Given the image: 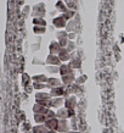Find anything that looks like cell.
<instances>
[{
	"instance_id": "cell-1",
	"label": "cell",
	"mask_w": 124,
	"mask_h": 133,
	"mask_svg": "<svg viewBox=\"0 0 124 133\" xmlns=\"http://www.w3.org/2000/svg\"><path fill=\"white\" fill-rule=\"evenodd\" d=\"M44 15H45V6L43 3H39V4L33 6V11H32L33 18H35V17H43L44 18Z\"/></svg>"
},
{
	"instance_id": "cell-26",
	"label": "cell",
	"mask_w": 124,
	"mask_h": 133,
	"mask_svg": "<svg viewBox=\"0 0 124 133\" xmlns=\"http://www.w3.org/2000/svg\"><path fill=\"white\" fill-rule=\"evenodd\" d=\"M45 116H46V120H49V118H57L56 111H55V110H51V109L48 110V112L45 114Z\"/></svg>"
},
{
	"instance_id": "cell-6",
	"label": "cell",
	"mask_w": 124,
	"mask_h": 133,
	"mask_svg": "<svg viewBox=\"0 0 124 133\" xmlns=\"http://www.w3.org/2000/svg\"><path fill=\"white\" fill-rule=\"evenodd\" d=\"M50 95L51 98H63V95H66V90H64L63 85L62 87H57V88L50 89Z\"/></svg>"
},
{
	"instance_id": "cell-15",
	"label": "cell",
	"mask_w": 124,
	"mask_h": 133,
	"mask_svg": "<svg viewBox=\"0 0 124 133\" xmlns=\"http://www.w3.org/2000/svg\"><path fill=\"white\" fill-rule=\"evenodd\" d=\"M56 117L59 120H68V110L66 108H61L57 109L56 111Z\"/></svg>"
},
{
	"instance_id": "cell-7",
	"label": "cell",
	"mask_w": 124,
	"mask_h": 133,
	"mask_svg": "<svg viewBox=\"0 0 124 133\" xmlns=\"http://www.w3.org/2000/svg\"><path fill=\"white\" fill-rule=\"evenodd\" d=\"M46 85H48L49 89H52V88H57V87H62V85H63V83H62V81H61L60 78L51 77V78H49V79H48Z\"/></svg>"
},
{
	"instance_id": "cell-12",
	"label": "cell",
	"mask_w": 124,
	"mask_h": 133,
	"mask_svg": "<svg viewBox=\"0 0 124 133\" xmlns=\"http://www.w3.org/2000/svg\"><path fill=\"white\" fill-rule=\"evenodd\" d=\"M64 100L63 98H52L51 99V108L54 109H61L64 105Z\"/></svg>"
},
{
	"instance_id": "cell-9",
	"label": "cell",
	"mask_w": 124,
	"mask_h": 133,
	"mask_svg": "<svg viewBox=\"0 0 124 133\" xmlns=\"http://www.w3.org/2000/svg\"><path fill=\"white\" fill-rule=\"evenodd\" d=\"M59 122H60L59 118H49V120L45 121L44 125L46 126V128L49 131H56L57 127H59Z\"/></svg>"
},
{
	"instance_id": "cell-21",
	"label": "cell",
	"mask_w": 124,
	"mask_h": 133,
	"mask_svg": "<svg viewBox=\"0 0 124 133\" xmlns=\"http://www.w3.org/2000/svg\"><path fill=\"white\" fill-rule=\"evenodd\" d=\"M62 16L64 17V20H66V21H71L73 17L76 16V11H74V10H72V9H68L64 14H62Z\"/></svg>"
},
{
	"instance_id": "cell-3",
	"label": "cell",
	"mask_w": 124,
	"mask_h": 133,
	"mask_svg": "<svg viewBox=\"0 0 124 133\" xmlns=\"http://www.w3.org/2000/svg\"><path fill=\"white\" fill-rule=\"evenodd\" d=\"M52 26L55 27V28H66V26H67V21L64 20L63 16H57V17H54V20H52Z\"/></svg>"
},
{
	"instance_id": "cell-25",
	"label": "cell",
	"mask_w": 124,
	"mask_h": 133,
	"mask_svg": "<svg viewBox=\"0 0 124 133\" xmlns=\"http://www.w3.org/2000/svg\"><path fill=\"white\" fill-rule=\"evenodd\" d=\"M48 72L52 73V75L60 73V66H48Z\"/></svg>"
},
{
	"instance_id": "cell-16",
	"label": "cell",
	"mask_w": 124,
	"mask_h": 133,
	"mask_svg": "<svg viewBox=\"0 0 124 133\" xmlns=\"http://www.w3.org/2000/svg\"><path fill=\"white\" fill-rule=\"evenodd\" d=\"M55 9L57 10V12H62V14H64L68 10L67 4L64 1H57L56 4H55Z\"/></svg>"
},
{
	"instance_id": "cell-23",
	"label": "cell",
	"mask_w": 124,
	"mask_h": 133,
	"mask_svg": "<svg viewBox=\"0 0 124 133\" xmlns=\"http://www.w3.org/2000/svg\"><path fill=\"white\" fill-rule=\"evenodd\" d=\"M33 32H34V34H44V33L46 32V27L34 26V27H33Z\"/></svg>"
},
{
	"instance_id": "cell-4",
	"label": "cell",
	"mask_w": 124,
	"mask_h": 133,
	"mask_svg": "<svg viewBox=\"0 0 124 133\" xmlns=\"http://www.w3.org/2000/svg\"><path fill=\"white\" fill-rule=\"evenodd\" d=\"M45 62H46L48 66H61V65H62L59 55H51V54H49L48 55Z\"/></svg>"
},
{
	"instance_id": "cell-22",
	"label": "cell",
	"mask_w": 124,
	"mask_h": 133,
	"mask_svg": "<svg viewBox=\"0 0 124 133\" xmlns=\"http://www.w3.org/2000/svg\"><path fill=\"white\" fill-rule=\"evenodd\" d=\"M56 38H57V42L59 41H62V39H67L68 38V32L67 31H57L56 32Z\"/></svg>"
},
{
	"instance_id": "cell-8",
	"label": "cell",
	"mask_w": 124,
	"mask_h": 133,
	"mask_svg": "<svg viewBox=\"0 0 124 133\" xmlns=\"http://www.w3.org/2000/svg\"><path fill=\"white\" fill-rule=\"evenodd\" d=\"M76 106H77V98L74 95H71V97H68L64 100V108L67 110H74Z\"/></svg>"
},
{
	"instance_id": "cell-30",
	"label": "cell",
	"mask_w": 124,
	"mask_h": 133,
	"mask_svg": "<svg viewBox=\"0 0 124 133\" xmlns=\"http://www.w3.org/2000/svg\"><path fill=\"white\" fill-rule=\"evenodd\" d=\"M59 43H60V45H61V48H67V45H68V43H69V39H62V41H59Z\"/></svg>"
},
{
	"instance_id": "cell-33",
	"label": "cell",
	"mask_w": 124,
	"mask_h": 133,
	"mask_svg": "<svg viewBox=\"0 0 124 133\" xmlns=\"http://www.w3.org/2000/svg\"><path fill=\"white\" fill-rule=\"evenodd\" d=\"M76 37H77V33H74V32L68 33V39H69V41H73V39H74Z\"/></svg>"
},
{
	"instance_id": "cell-35",
	"label": "cell",
	"mask_w": 124,
	"mask_h": 133,
	"mask_svg": "<svg viewBox=\"0 0 124 133\" xmlns=\"http://www.w3.org/2000/svg\"><path fill=\"white\" fill-rule=\"evenodd\" d=\"M74 116V110H68V118Z\"/></svg>"
},
{
	"instance_id": "cell-13",
	"label": "cell",
	"mask_w": 124,
	"mask_h": 133,
	"mask_svg": "<svg viewBox=\"0 0 124 133\" xmlns=\"http://www.w3.org/2000/svg\"><path fill=\"white\" fill-rule=\"evenodd\" d=\"M69 73H73V69L71 67L69 64H62L60 66V75L61 77L62 76H67Z\"/></svg>"
},
{
	"instance_id": "cell-2",
	"label": "cell",
	"mask_w": 124,
	"mask_h": 133,
	"mask_svg": "<svg viewBox=\"0 0 124 133\" xmlns=\"http://www.w3.org/2000/svg\"><path fill=\"white\" fill-rule=\"evenodd\" d=\"M56 131L59 133H68V132H71L72 129H71V125H69L68 120H60V122H59V127H57Z\"/></svg>"
},
{
	"instance_id": "cell-17",
	"label": "cell",
	"mask_w": 124,
	"mask_h": 133,
	"mask_svg": "<svg viewBox=\"0 0 124 133\" xmlns=\"http://www.w3.org/2000/svg\"><path fill=\"white\" fill-rule=\"evenodd\" d=\"M32 132L33 133H48L49 129L46 128L45 125H35L32 128Z\"/></svg>"
},
{
	"instance_id": "cell-39",
	"label": "cell",
	"mask_w": 124,
	"mask_h": 133,
	"mask_svg": "<svg viewBox=\"0 0 124 133\" xmlns=\"http://www.w3.org/2000/svg\"><path fill=\"white\" fill-rule=\"evenodd\" d=\"M57 1H64V0H57Z\"/></svg>"
},
{
	"instance_id": "cell-36",
	"label": "cell",
	"mask_w": 124,
	"mask_h": 133,
	"mask_svg": "<svg viewBox=\"0 0 124 133\" xmlns=\"http://www.w3.org/2000/svg\"><path fill=\"white\" fill-rule=\"evenodd\" d=\"M29 10H31V8H29V6H26V8H24V11H26V14H29Z\"/></svg>"
},
{
	"instance_id": "cell-37",
	"label": "cell",
	"mask_w": 124,
	"mask_h": 133,
	"mask_svg": "<svg viewBox=\"0 0 124 133\" xmlns=\"http://www.w3.org/2000/svg\"><path fill=\"white\" fill-rule=\"evenodd\" d=\"M68 133H82V132H79V131H77L76 129V131H71V132H68Z\"/></svg>"
},
{
	"instance_id": "cell-38",
	"label": "cell",
	"mask_w": 124,
	"mask_h": 133,
	"mask_svg": "<svg viewBox=\"0 0 124 133\" xmlns=\"http://www.w3.org/2000/svg\"><path fill=\"white\" fill-rule=\"evenodd\" d=\"M48 133H59V132H57V131H49Z\"/></svg>"
},
{
	"instance_id": "cell-18",
	"label": "cell",
	"mask_w": 124,
	"mask_h": 133,
	"mask_svg": "<svg viewBox=\"0 0 124 133\" xmlns=\"http://www.w3.org/2000/svg\"><path fill=\"white\" fill-rule=\"evenodd\" d=\"M46 121V116L45 115H40V114H34V122L37 125H44Z\"/></svg>"
},
{
	"instance_id": "cell-31",
	"label": "cell",
	"mask_w": 124,
	"mask_h": 133,
	"mask_svg": "<svg viewBox=\"0 0 124 133\" xmlns=\"http://www.w3.org/2000/svg\"><path fill=\"white\" fill-rule=\"evenodd\" d=\"M23 78H24V84H27V82H29L31 79H32V78H31V77H29L27 73H23V76H22V79H23Z\"/></svg>"
},
{
	"instance_id": "cell-20",
	"label": "cell",
	"mask_w": 124,
	"mask_h": 133,
	"mask_svg": "<svg viewBox=\"0 0 124 133\" xmlns=\"http://www.w3.org/2000/svg\"><path fill=\"white\" fill-rule=\"evenodd\" d=\"M46 21L43 17H35L33 18V26H39V27H46Z\"/></svg>"
},
{
	"instance_id": "cell-11",
	"label": "cell",
	"mask_w": 124,
	"mask_h": 133,
	"mask_svg": "<svg viewBox=\"0 0 124 133\" xmlns=\"http://www.w3.org/2000/svg\"><path fill=\"white\" fill-rule=\"evenodd\" d=\"M61 81L63 83V85H72L76 81V76H74V72L69 73L67 76H62L61 77Z\"/></svg>"
},
{
	"instance_id": "cell-14",
	"label": "cell",
	"mask_w": 124,
	"mask_h": 133,
	"mask_svg": "<svg viewBox=\"0 0 124 133\" xmlns=\"http://www.w3.org/2000/svg\"><path fill=\"white\" fill-rule=\"evenodd\" d=\"M48 110L44 105L41 104H38V103H35V104L33 105V112L34 114H40V115H45V114L48 112Z\"/></svg>"
},
{
	"instance_id": "cell-34",
	"label": "cell",
	"mask_w": 124,
	"mask_h": 133,
	"mask_svg": "<svg viewBox=\"0 0 124 133\" xmlns=\"http://www.w3.org/2000/svg\"><path fill=\"white\" fill-rule=\"evenodd\" d=\"M85 79H86V77H85V76H82V77H79V78L77 79V82H78V83H84Z\"/></svg>"
},
{
	"instance_id": "cell-29",
	"label": "cell",
	"mask_w": 124,
	"mask_h": 133,
	"mask_svg": "<svg viewBox=\"0 0 124 133\" xmlns=\"http://www.w3.org/2000/svg\"><path fill=\"white\" fill-rule=\"evenodd\" d=\"M74 49H76V44H74V42L69 41V43H68V45H67V50L69 52H72Z\"/></svg>"
},
{
	"instance_id": "cell-27",
	"label": "cell",
	"mask_w": 124,
	"mask_h": 133,
	"mask_svg": "<svg viewBox=\"0 0 124 133\" xmlns=\"http://www.w3.org/2000/svg\"><path fill=\"white\" fill-rule=\"evenodd\" d=\"M68 64L71 65V67H72L73 70H74V69H79V67H80V61L77 60V59H74V60H72V61H69Z\"/></svg>"
},
{
	"instance_id": "cell-24",
	"label": "cell",
	"mask_w": 124,
	"mask_h": 133,
	"mask_svg": "<svg viewBox=\"0 0 124 133\" xmlns=\"http://www.w3.org/2000/svg\"><path fill=\"white\" fill-rule=\"evenodd\" d=\"M33 88L35 90H43V89L48 88L46 83H38V82H33Z\"/></svg>"
},
{
	"instance_id": "cell-32",
	"label": "cell",
	"mask_w": 124,
	"mask_h": 133,
	"mask_svg": "<svg viewBox=\"0 0 124 133\" xmlns=\"http://www.w3.org/2000/svg\"><path fill=\"white\" fill-rule=\"evenodd\" d=\"M43 64H44V62L40 60V59H37V57L33 59V65H43Z\"/></svg>"
},
{
	"instance_id": "cell-19",
	"label": "cell",
	"mask_w": 124,
	"mask_h": 133,
	"mask_svg": "<svg viewBox=\"0 0 124 133\" xmlns=\"http://www.w3.org/2000/svg\"><path fill=\"white\" fill-rule=\"evenodd\" d=\"M32 79L33 82H38V83H46L49 78L45 75H35L32 77Z\"/></svg>"
},
{
	"instance_id": "cell-28",
	"label": "cell",
	"mask_w": 124,
	"mask_h": 133,
	"mask_svg": "<svg viewBox=\"0 0 124 133\" xmlns=\"http://www.w3.org/2000/svg\"><path fill=\"white\" fill-rule=\"evenodd\" d=\"M76 27V23H74V21H69L67 22V26H66V29H67V32H73V29Z\"/></svg>"
},
{
	"instance_id": "cell-10",
	"label": "cell",
	"mask_w": 124,
	"mask_h": 133,
	"mask_svg": "<svg viewBox=\"0 0 124 133\" xmlns=\"http://www.w3.org/2000/svg\"><path fill=\"white\" fill-rule=\"evenodd\" d=\"M61 45L59 42H51L49 45V51L51 55H59V52L61 51Z\"/></svg>"
},
{
	"instance_id": "cell-5",
	"label": "cell",
	"mask_w": 124,
	"mask_h": 133,
	"mask_svg": "<svg viewBox=\"0 0 124 133\" xmlns=\"http://www.w3.org/2000/svg\"><path fill=\"white\" fill-rule=\"evenodd\" d=\"M59 57H60V60L62 64H67V61H71L72 55H71V52L67 50V48H62L61 51L59 52Z\"/></svg>"
}]
</instances>
